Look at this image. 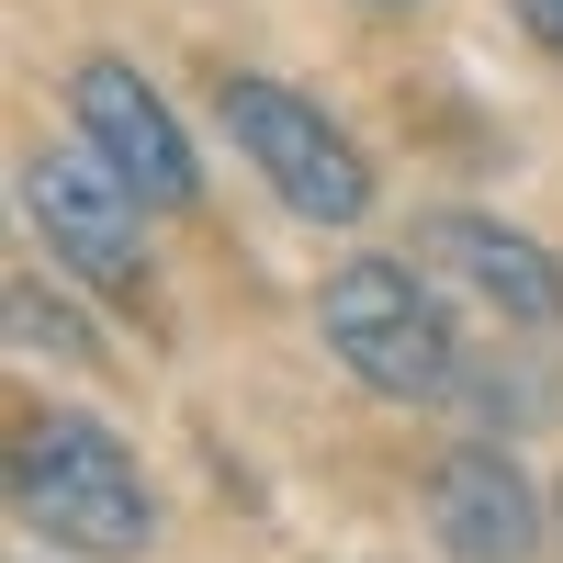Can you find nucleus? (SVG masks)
<instances>
[{
  "label": "nucleus",
  "mask_w": 563,
  "mask_h": 563,
  "mask_svg": "<svg viewBox=\"0 0 563 563\" xmlns=\"http://www.w3.org/2000/svg\"><path fill=\"white\" fill-rule=\"evenodd\" d=\"M12 507L57 552H90V563L147 552V530H158L147 474H135V451L102 429V417H34L23 451H12Z\"/></svg>",
  "instance_id": "f03ea898"
},
{
  "label": "nucleus",
  "mask_w": 563,
  "mask_h": 563,
  "mask_svg": "<svg viewBox=\"0 0 563 563\" xmlns=\"http://www.w3.org/2000/svg\"><path fill=\"white\" fill-rule=\"evenodd\" d=\"M429 530H440L451 563H530L541 496H530V474L496 440H474V451H451L440 474H429Z\"/></svg>",
  "instance_id": "0eeeda50"
},
{
  "label": "nucleus",
  "mask_w": 563,
  "mask_h": 563,
  "mask_svg": "<svg viewBox=\"0 0 563 563\" xmlns=\"http://www.w3.org/2000/svg\"><path fill=\"white\" fill-rule=\"evenodd\" d=\"M384 12H406V0H384Z\"/></svg>",
  "instance_id": "9b49d317"
},
{
  "label": "nucleus",
  "mask_w": 563,
  "mask_h": 563,
  "mask_svg": "<svg viewBox=\"0 0 563 563\" xmlns=\"http://www.w3.org/2000/svg\"><path fill=\"white\" fill-rule=\"evenodd\" d=\"M214 124L260 158V180L282 192V214H305V225H361L372 214V158L305 102V90H282L260 68H225L214 79Z\"/></svg>",
  "instance_id": "7ed1b4c3"
},
{
  "label": "nucleus",
  "mask_w": 563,
  "mask_h": 563,
  "mask_svg": "<svg viewBox=\"0 0 563 563\" xmlns=\"http://www.w3.org/2000/svg\"><path fill=\"white\" fill-rule=\"evenodd\" d=\"M519 23H530V34L552 45V57H563V0H519Z\"/></svg>",
  "instance_id": "9d476101"
},
{
  "label": "nucleus",
  "mask_w": 563,
  "mask_h": 563,
  "mask_svg": "<svg viewBox=\"0 0 563 563\" xmlns=\"http://www.w3.org/2000/svg\"><path fill=\"white\" fill-rule=\"evenodd\" d=\"M68 124H79V147L102 158L147 214H192V203H203V158H192V135H180V113L158 102L147 68L90 57V68L68 79Z\"/></svg>",
  "instance_id": "39448f33"
},
{
  "label": "nucleus",
  "mask_w": 563,
  "mask_h": 563,
  "mask_svg": "<svg viewBox=\"0 0 563 563\" xmlns=\"http://www.w3.org/2000/svg\"><path fill=\"white\" fill-rule=\"evenodd\" d=\"M462 384H474V417H485V429H530V417H552V384H541V372H462Z\"/></svg>",
  "instance_id": "6e6552de"
},
{
  "label": "nucleus",
  "mask_w": 563,
  "mask_h": 563,
  "mask_svg": "<svg viewBox=\"0 0 563 563\" xmlns=\"http://www.w3.org/2000/svg\"><path fill=\"white\" fill-rule=\"evenodd\" d=\"M12 339H23V350H45V339H57V361H90V327H79V316H45V294H34V282H12Z\"/></svg>",
  "instance_id": "1a4fd4ad"
},
{
  "label": "nucleus",
  "mask_w": 563,
  "mask_h": 563,
  "mask_svg": "<svg viewBox=\"0 0 563 563\" xmlns=\"http://www.w3.org/2000/svg\"><path fill=\"white\" fill-rule=\"evenodd\" d=\"M316 327H327V350H339L372 395H395V406H451V384H462L451 305L429 294L417 260H350V271H327Z\"/></svg>",
  "instance_id": "f257e3e1"
},
{
  "label": "nucleus",
  "mask_w": 563,
  "mask_h": 563,
  "mask_svg": "<svg viewBox=\"0 0 563 563\" xmlns=\"http://www.w3.org/2000/svg\"><path fill=\"white\" fill-rule=\"evenodd\" d=\"M417 271L496 305L507 327H563V260L541 238H519V225H496V214H429L417 225Z\"/></svg>",
  "instance_id": "423d86ee"
},
{
  "label": "nucleus",
  "mask_w": 563,
  "mask_h": 563,
  "mask_svg": "<svg viewBox=\"0 0 563 563\" xmlns=\"http://www.w3.org/2000/svg\"><path fill=\"white\" fill-rule=\"evenodd\" d=\"M23 214H34V238L57 249V271H79L90 294L147 316V203L90 147H34L23 158Z\"/></svg>",
  "instance_id": "20e7f679"
},
{
  "label": "nucleus",
  "mask_w": 563,
  "mask_h": 563,
  "mask_svg": "<svg viewBox=\"0 0 563 563\" xmlns=\"http://www.w3.org/2000/svg\"><path fill=\"white\" fill-rule=\"evenodd\" d=\"M552 530H563V507H552Z\"/></svg>",
  "instance_id": "f8f14e48"
}]
</instances>
